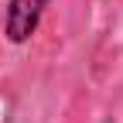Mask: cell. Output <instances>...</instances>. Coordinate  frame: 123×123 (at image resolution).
I'll list each match as a JSON object with an SVG mask.
<instances>
[{
    "label": "cell",
    "instance_id": "obj_1",
    "mask_svg": "<svg viewBox=\"0 0 123 123\" xmlns=\"http://www.w3.org/2000/svg\"><path fill=\"white\" fill-rule=\"evenodd\" d=\"M48 4L51 0H7L4 4V38L10 44H17V48L27 44L38 34Z\"/></svg>",
    "mask_w": 123,
    "mask_h": 123
}]
</instances>
